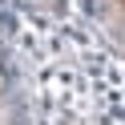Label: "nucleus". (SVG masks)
<instances>
[{
  "mask_svg": "<svg viewBox=\"0 0 125 125\" xmlns=\"http://www.w3.org/2000/svg\"><path fill=\"white\" fill-rule=\"evenodd\" d=\"M0 85H4V77H0Z\"/></svg>",
  "mask_w": 125,
  "mask_h": 125,
  "instance_id": "nucleus-1",
  "label": "nucleus"
}]
</instances>
